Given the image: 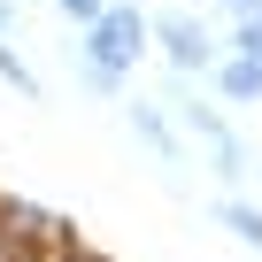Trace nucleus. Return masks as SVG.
<instances>
[{"instance_id":"f03ea898","label":"nucleus","mask_w":262,"mask_h":262,"mask_svg":"<svg viewBox=\"0 0 262 262\" xmlns=\"http://www.w3.org/2000/svg\"><path fill=\"white\" fill-rule=\"evenodd\" d=\"M170 108H178V116H185V123L201 131V147L216 155V178H224V185H239V178L254 170V155L239 147V131L224 123V108H208V100L193 93V77H178V70H170Z\"/></svg>"},{"instance_id":"9b49d317","label":"nucleus","mask_w":262,"mask_h":262,"mask_svg":"<svg viewBox=\"0 0 262 262\" xmlns=\"http://www.w3.org/2000/svg\"><path fill=\"white\" fill-rule=\"evenodd\" d=\"M24 31V8H16V0H0V39H16Z\"/></svg>"},{"instance_id":"423d86ee","label":"nucleus","mask_w":262,"mask_h":262,"mask_svg":"<svg viewBox=\"0 0 262 262\" xmlns=\"http://www.w3.org/2000/svg\"><path fill=\"white\" fill-rule=\"evenodd\" d=\"M208 216H216V224H224V231H231L239 247H254V254H262V208H254V201H239V193H224V201H216Z\"/></svg>"},{"instance_id":"6e6552de","label":"nucleus","mask_w":262,"mask_h":262,"mask_svg":"<svg viewBox=\"0 0 262 262\" xmlns=\"http://www.w3.org/2000/svg\"><path fill=\"white\" fill-rule=\"evenodd\" d=\"M0 85H8V93H24V100H47V85H39V70L8 47V39H0Z\"/></svg>"},{"instance_id":"f8f14e48","label":"nucleus","mask_w":262,"mask_h":262,"mask_svg":"<svg viewBox=\"0 0 262 262\" xmlns=\"http://www.w3.org/2000/svg\"><path fill=\"white\" fill-rule=\"evenodd\" d=\"M224 16H262V0H216Z\"/></svg>"},{"instance_id":"0eeeda50","label":"nucleus","mask_w":262,"mask_h":262,"mask_svg":"<svg viewBox=\"0 0 262 262\" xmlns=\"http://www.w3.org/2000/svg\"><path fill=\"white\" fill-rule=\"evenodd\" d=\"M70 77L93 93V100H131V77H116V70H100V62H85L77 47H70Z\"/></svg>"},{"instance_id":"1a4fd4ad","label":"nucleus","mask_w":262,"mask_h":262,"mask_svg":"<svg viewBox=\"0 0 262 262\" xmlns=\"http://www.w3.org/2000/svg\"><path fill=\"white\" fill-rule=\"evenodd\" d=\"M224 54H247V62H262V16H231V39H224Z\"/></svg>"},{"instance_id":"9d476101","label":"nucleus","mask_w":262,"mask_h":262,"mask_svg":"<svg viewBox=\"0 0 262 262\" xmlns=\"http://www.w3.org/2000/svg\"><path fill=\"white\" fill-rule=\"evenodd\" d=\"M54 8H62V16L77 24V31H93V24L108 16V0H54Z\"/></svg>"},{"instance_id":"39448f33","label":"nucleus","mask_w":262,"mask_h":262,"mask_svg":"<svg viewBox=\"0 0 262 262\" xmlns=\"http://www.w3.org/2000/svg\"><path fill=\"white\" fill-rule=\"evenodd\" d=\"M208 77H216V100H224V108H262V62H247V54H224Z\"/></svg>"},{"instance_id":"7ed1b4c3","label":"nucleus","mask_w":262,"mask_h":262,"mask_svg":"<svg viewBox=\"0 0 262 262\" xmlns=\"http://www.w3.org/2000/svg\"><path fill=\"white\" fill-rule=\"evenodd\" d=\"M147 24H155V47H162V62H170L178 77H208V70L224 62V47H216V31H208L201 16L162 8V16H147Z\"/></svg>"},{"instance_id":"ddd939ff","label":"nucleus","mask_w":262,"mask_h":262,"mask_svg":"<svg viewBox=\"0 0 262 262\" xmlns=\"http://www.w3.org/2000/svg\"><path fill=\"white\" fill-rule=\"evenodd\" d=\"M0 262H16V254H8V247H0Z\"/></svg>"},{"instance_id":"f257e3e1","label":"nucleus","mask_w":262,"mask_h":262,"mask_svg":"<svg viewBox=\"0 0 262 262\" xmlns=\"http://www.w3.org/2000/svg\"><path fill=\"white\" fill-rule=\"evenodd\" d=\"M77 54H85V62H100V70H116V77H131V70L155 54V24H147V8L108 0V16H100L93 31H77Z\"/></svg>"},{"instance_id":"20e7f679","label":"nucleus","mask_w":262,"mask_h":262,"mask_svg":"<svg viewBox=\"0 0 262 262\" xmlns=\"http://www.w3.org/2000/svg\"><path fill=\"white\" fill-rule=\"evenodd\" d=\"M123 116H131V131H139V147H147V155H155L162 170H178V162H185V147H178V131H170L162 100H131Z\"/></svg>"}]
</instances>
